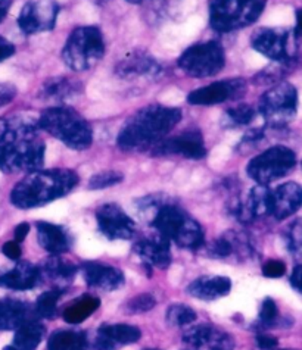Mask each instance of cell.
<instances>
[{
	"mask_svg": "<svg viewBox=\"0 0 302 350\" xmlns=\"http://www.w3.org/2000/svg\"><path fill=\"white\" fill-rule=\"evenodd\" d=\"M101 305V300L95 296H83L74 300L64 310V319L68 324H81L92 314H95Z\"/></svg>",
	"mask_w": 302,
	"mask_h": 350,
	"instance_id": "obj_33",
	"label": "cell"
},
{
	"mask_svg": "<svg viewBox=\"0 0 302 350\" xmlns=\"http://www.w3.org/2000/svg\"><path fill=\"white\" fill-rule=\"evenodd\" d=\"M138 327L129 324L102 325L93 342V350H115L120 346L133 345L140 338Z\"/></svg>",
	"mask_w": 302,
	"mask_h": 350,
	"instance_id": "obj_21",
	"label": "cell"
},
{
	"mask_svg": "<svg viewBox=\"0 0 302 350\" xmlns=\"http://www.w3.org/2000/svg\"><path fill=\"white\" fill-rule=\"evenodd\" d=\"M270 194L271 190L267 186L257 184L245 196L231 200L230 211L233 217L240 222H251L257 218L270 215Z\"/></svg>",
	"mask_w": 302,
	"mask_h": 350,
	"instance_id": "obj_16",
	"label": "cell"
},
{
	"mask_svg": "<svg viewBox=\"0 0 302 350\" xmlns=\"http://www.w3.org/2000/svg\"><path fill=\"white\" fill-rule=\"evenodd\" d=\"M231 290V281L227 277H199L188 286L186 291L201 300H217L227 296Z\"/></svg>",
	"mask_w": 302,
	"mask_h": 350,
	"instance_id": "obj_28",
	"label": "cell"
},
{
	"mask_svg": "<svg viewBox=\"0 0 302 350\" xmlns=\"http://www.w3.org/2000/svg\"><path fill=\"white\" fill-rule=\"evenodd\" d=\"M152 226L160 236L174 241L181 249L194 250L203 245V231L199 222L171 203H164L157 208Z\"/></svg>",
	"mask_w": 302,
	"mask_h": 350,
	"instance_id": "obj_4",
	"label": "cell"
},
{
	"mask_svg": "<svg viewBox=\"0 0 302 350\" xmlns=\"http://www.w3.org/2000/svg\"><path fill=\"white\" fill-rule=\"evenodd\" d=\"M157 305V300L149 293H143L139 296H134L131 300L127 302V309L133 314H142L148 312V310L153 309Z\"/></svg>",
	"mask_w": 302,
	"mask_h": 350,
	"instance_id": "obj_41",
	"label": "cell"
},
{
	"mask_svg": "<svg viewBox=\"0 0 302 350\" xmlns=\"http://www.w3.org/2000/svg\"><path fill=\"white\" fill-rule=\"evenodd\" d=\"M45 152L46 144L38 134L8 140L0 144V171L15 174L40 170Z\"/></svg>",
	"mask_w": 302,
	"mask_h": 350,
	"instance_id": "obj_7",
	"label": "cell"
},
{
	"mask_svg": "<svg viewBox=\"0 0 302 350\" xmlns=\"http://www.w3.org/2000/svg\"><path fill=\"white\" fill-rule=\"evenodd\" d=\"M60 5L53 0H30L18 15V25L27 36L51 31L55 28Z\"/></svg>",
	"mask_w": 302,
	"mask_h": 350,
	"instance_id": "obj_12",
	"label": "cell"
},
{
	"mask_svg": "<svg viewBox=\"0 0 302 350\" xmlns=\"http://www.w3.org/2000/svg\"><path fill=\"white\" fill-rule=\"evenodd\" d=\"M105 55V40L99 28L77 27L66 38L62 49V61L75 72L92 70Z\"/></svg>",
	"mask_w": 302,
	"mask_h": 350,
	"instance_id": "obj_5",
	"label": "cell"
},
{
	"mask_svg": "<svg viewBox=\"0 0 302 350\" xmlns=\"http://www.w3.org/2000/svg\"><path fill=\"white\" fill-rule=\"evenodd\" d=\"M299 33L289 28H258L251 37V46L273 62L298 61Z\"/></svg>",
	"mask_w": 302,
	"mask_h": 350,
	"instance_id": "obj_10",
	"label": "cell"
},
{
	"mask_svg": "<svg viewBox=\"0 0 302 350\" xmlns=\"http://www.w3.org/2000/svg\"><path fill=\"white\" fill-rule=\"evenodd\" d=\"M252 254V245L247 234L227 231L210 246V255L218 259H247Z\"/></svg>",
	"mask_w": 302,
	"mask_h": 350,
	"instance_id": "obj_23",
	"label": "cell"
},
{
	"mask_svg": "<svg viewBox=\"0 0 302 350\" xmlns=\"http://www.w3.org/2000/svg\"><path fill=\"white\" fill-rule=\"evenodd\" d=\"M295 163L294 150L286 146H273L249 162L247 172L260 186H268L288 175L295 168Z\"/></svg>",
	"mask_w": 302,
	"mask_h": 350,
	"instance_id": "obj_11",
	"label": "cell"
},
{
	"mask_svg": "<svg viewBox=\"0 0 302 350\" xmlns=\"http://www.w3.org/2000/svg\"><path fill=\"white\" fill-rule=\"evenodd\" d=\"M266 5L267 0H210V24L217 33L242 30L257 21Z\"/></svg>",
	"mask_w": 302,
	"mask_h": 350,
	"instance_id": "obj_6",
	"label": "cell"
},
{
	"mask_svg": "<svg viewBox=\"0 0 302 350\" xmlns=\"http://www.w3.org/2000/svg\"><path fill=\"white\" fill-rule=\"evenodd\" d=\"M28 232H30V224H27V222H21V224H19V226H16V228H15V231H14L15 241H18V243L24 241Z\"/></svg>",
	"mask_w": 302,
	"mask_h": 350,
	"instance_id": "obj_48",
	"label": "cell"
},
{
	"mask_svg": "<svg viewBox=\"0 0 302 350\" xmlns=\"http://www.w3.org/2000/svg\"><path fill=\"white\" fill-rule=\"evenodd\" d=\"M290 284L295 290H298L299 293L302 295V265L295 267L294 272L290 275Z\"/></svg>",
	"mask_w": 302,
	"mask_h": 350,
	"instance_id": "obj_47",
	"label": "cell"
},
{
	"mask_svg": "<svg viewBox=\"0 0 302 350\" xmlns=\"http://www.w3.org/2000/svg\"><path fill=\"white\" fill-rule=\"evenodd\" d=\"M75 274L77 267L60 255H52L51 258H47L42 267L38 268L40 280L45 278V281L51 283L55 290L60 291H64L73 283Z\"/></svg>",
	"mask_w": 302,
	"mask_h": 350,
	"instance_id": "obj_24",
	"label": "cell"
},
{
	"mask_svg": "<svg viewBox=\"0 0 302 350\" xmlns=\"http://www.w3.org/2000/svg\"><path fill=\"white\" fill-rule=\"evenodd\" d=\"M298 61L294 62H275V65L267 66L254 77V83L258 85H275L284 81L285 77L294 70Z\"/></svg>",
	"mask_w": 302,
	"mask_h": 350,
	"instance_id": "obj_34",
	"label": "cell"
},
{
	"mask_svg": "<svg viewBox=\"0 0 302 350\" xmlns=\"http://www.w3.org/2000/svg\"><path fill=\"white\" fill-rule=\"evenodd\" d=\"M80 271L86 283L95 288L112 291L124 284V275L118 268L101 262H84Z\"/></svg>",
	"mask_w": 302,
	"mask_h": 350,
	"instance_id": "obj_22",
	"label": "cell"
},
{
	"mask_svg": "<svg viewBox=\"0 0 302 350\" xmlns=\"http://www.w3.org/2000/svg\"><path fill=\"white\" fill-rule=\"evenodd\" d=\"M123 181V174L116 171H103L99 174H95L89 180V189L92 190H102L112 186H116Z\"/></svg>",
	"mask_w": 302,
	"mask_h": 350,
	"instance_id": "obj_39",
	"label": "cell"
},
{
	"mask_svg": "<svg viewBox=\"0 0 302 350\" xmlns=\"http://www.w3.org/2000/svg\"><path fill=\"white\" fill-rule=\"evenodd\" d=\"M97 226L110 240H129L136 232V222L115 203H106L96 212Z\"/></svg>",
	"mask_w": 302,
	"mask_h": 350,
	"instance_id": "obj_15",
	"label": "cell"
},
{
	"mask_svg": "<svg viewBox=\"0 0 302 350\" xmlns=\"http://www.w3.org/2000/svg\"><path fill=\"white\" fill-rule=\"evenodd\" d=\"M38 127L74 150H84L93 143L90 124L70 106H49L40 113Z\"/></svg>",
	"mask_w": 302,
	"mask_h": 350,
	"instance_id": "obj_3",
	"label": "cell"
},
{
	"mask_svg": "<svg viewBox=\"0 0 302 350\" xmlns=\"http://www.w3.org/2000/svg\"><path fill=\"white\" fill-rule=\"evenodd\" d=\"M194 319H197V314L186 305H171L167 310V321L173 327H188Z\"/></svg>",
	"mask_w": 302,
	"mask_h": 350,
	"instance_id": "obj_37",
	"label": "cell"
},
{
	"mask_svg": "<svg viewBox=\"0 0 302 350\" xmlns=\"http://www.w3.org/2000/svg\"><path fill=\"white\" fill-rule=\"evenodd\" d=\"M16 96V87L12 84H0V108L11 103Z\"/></svg>",
	"mask_w": 302,
	"mask_h": 350,
	"instance_id": "obj_43",
	"label": "cell"
},
{
	"mask_svg": "<svg viewBox=\"0 0 302 350\" xmlns=\"http://www.w3.org/2000/svg\"><path fill=\"white\" fill-rule=\"evenodd\" d=\"M115 74L120 79L133 80V79H157L161 74L160 64L153 57L144 52H134L115 66Z\"/></svg>",
	"mask_w": 302,
	"mask_h": 350,
	"instance_id": "obj_20",
	"label": "cell"
},
{
	"mask_svg": "<svg viewBox=\"0 0 302 350\" xmlns=\"http://www.w3.org/2000/svg\"><path fill=\"white\" fill-rule=\"evenodd\" d=\"M273 350H275V349H273ZM279 350H292V349H279Z\"/></svg>",
	"mask_w": 302,
	"mask_h": 350,
	"instance_id": "obj_52",
	"label": "cell"
},
{
	"mask_svg": "<svg viewBox=\"0 0 302 350\" xmlns=\"http://www.w3.org/2000/svg\"><path fill=\"white\" fill-rule=\"evenodd\" d=\"M134 252L151 267L165 269L171 264L170 241L162 236H152L139 240L134 245Z\"/></svg>",
	"mask_w": 302,
	"mask_h": 350,
	"instance_id": "obj_25",
	"label": "cell"
},
{
	"mask_svg": "<svg viewBox=\"0 0 302 350\" xmlns=\"http://www.w3.org/2000/svg\"><path fill=\"white\" fill-rule=\"evenodd\" d=\"M33 318H37L34 308L23 300L14 297L0 300V332H15Z\"/></svg>",
	"mask_w": 302,
	"mask_h": 350,
	"instance_id": "obj_26",
	"label": "cell"
},
{
	"mask_svg": "<svg viewBox=\"0 0 302 350\" xmlns=\"http://www.w3.org/2000/svg\"><path fill=\"white\" fill-rule=\"evenodd\" d=\"M285 272H286V265L281 260H276V259L268 260L267 264L262 267V274L268 278H279L281 275H285Z\"/></svg>",
	"mask_w": 302,
	"mask_h": 350,
	"instance_id": "obj_42",
	"label": "cell"
},
{
	"mask_svg": "<svg viewBox=\"0 0 302 350\" xmlns=\"http://www.w3.org/2000/svg\"><path fill=\"white\" fill-rule=\"evenodd\" d=\"M15 53V46L8 38L0 36V62L9 59Z\"/></svg>",
	"mask_w": 302,
	"mask_h": 350,
	"instance_id": "obj_45",
	"label": "cell"
},
{
	"mask_svg": "<svg viewBox=\"0 0 302 350\" xmlns=\"http://www.w3.org/2000/svg\"><path fill=\"white\" fill-rule=\"evenodd\" d=\"M257 345L262 350H273L277 347V340L275 337L267 336V334H261L257 337Z\"/></svg>",
	"mask_w": 302,
	"mask_h": 350,
	"instance_id": "obj_46",
	"label": "cell"
},
{
	"mask_svg": "<svg viewBox=\"0 0 302 350\" xmlns=\"http://www.w3.org/2000/svg\"><path fill=\"white\" fill-rule=\"evenodd\" d=\"M144 18L149 24H161L179 11L180 0H143Z\"/></svg>",
	"mask_w": 302,
	"mask_h": 350,
	"instance_id": "obj_32",
	"label": "cell"
},
{
	"mask_svg": "<svg viewBox=\"0 0 302 350\" xmlns=\"http://www.w3.org/2000/svg\"><path fill=\"white\" fill-rule=\"evenodd\" d=\"M45 333L46 329L38 318H33L15 329L12 343L3 350H37L45 337Z\"/></svg>",
	"mask_w": 302,
	"mask_h": 350,
	"instance_id": "obj_30",
	"label": "cell"
},
{
	"mask_svg": "<svg viewBox=\"0 0 302 350\" xmlns=\"http://www.w3.org/2000/svg\"><path fill=\"white\" fill-rule=\"evenodd\" d=\"M77 184L79 175L73 170H37L12 189L11 202L19 209L38 208L66 196Z\"/></svg>",
	"mask_w": 302,
	"mask_h": 350,
	"instance_id": "obj_2",
	"label": "cell"
},
{
	"mask_svg": "<svg viewBox=\"0 0 302 350\" xmlns=\"http://www.w3.org/2000/svg\"><path fill=\"white\" fill-rule=\"evenodd\" d=\"M298 112V92L288 81L271 85L261 96L258 113L270 129H285Z\"/></svg>",
	"mask_w": 302,
	"mask_h": 350,
	"instance_id": "obj_8",
	"label": "cell"
},
{
	"mask_svg": "<svg viewBox=\"0 0 302 350\" xmlns=\"http://www.w3.org/2000/svg\"><path fill=\"white\" fill-rule=\"evenodd\" d=\"M183 342L192 350H233L235 338L214 325H194L183 334Z\"/></svg>",
	"mask_w": 302,
	"mask_h": 350,
	"instance_id": "obj_17",
	"label": "cell"
},
{
	"mask_svg": "<svg viewBox=\"0 0 302 350\" xmlns=\"http://www.w3.org/2000/svg\"><path fill=\"white\" fill-rule=\"evenodd\" d=\"M89 340L83 332L77 329H60L49 338L47 350H87Z\"/></svg>",
	"mask_w": 302,
	"mask_h": 350,
	"instance_id": "obj_31",
	"label": "cell"
},
{
	"mask_svg": "<svg viewBox=\"0 0 302 350\" xmlns=\"http://www.w3.org/2000/svg\"><path fill=\"white\" fill-rule=\"evenodd\" d=\"M258 115V109L248 103H239L226 109V120L231 125H238V127H248L255 121Z\"/></svg>",
	"mask_w": 302,
	"mask_h": 350,
	"instance_id": "obj_35",
	"label": "cell"
},
{
	"mask_svg": "<svg viewBox=\"0 0 302 350\" xmlns=\"http://www.w3.org/2000/svg\"><path fill=\"white\" fill-rule=\"evenodd\" d=\"M11 5H12V0H0V23L6 18L9 9H11Z\"/></svg>",
	"mask_w": 302,
	"mask_h": 350,
	"instance_id": "obj_49",
	"label": "cell"
},
{
	"mask_svg": "<svg viewBox=\"0 0 302 350\" xmlns=\"http://www.w3.org/2000/svg\"><path fill=\"white\" fill-rule=\"evenodd\" d=\"M226 65V53L218 42L194 43L179 57L180 70L193 79H210Z\"/></svg>",
	"mask_w": 302,
	"mask_h": 350,
	"instance_id": "obj_9",
	"label": "cell"
},
{
	"mask_svg": "<svg viewBox=\"0 0 302 350\" xmlns=\"http://www.w3.org/2000/svg\"><path fill=\"white\" fill-rule=\"evenodd\" d=\"M125 2H129L131 5H142L143 0H125Z\"/></svg>",
	"mask_w": 302,
	"mask_h": 350,
	"instance_id": "obj_51",
	"label": "cell"
},
{
	"mask_svg": "<svg viewBox=\"0 0 302 350\" xmlns=\"http://www.w3.org/2000/svg\"><path fill=\"white\" fill-rule=\"evenodd\" d=\"M260 323L266 328H273L280 325V317H279V309L277 305L273 299L267 297L261 305L260 309Z\"/></svg>",
	"mask_w": 302,
	"mask_h": 350,
	"instance_id": "obj_40",
	"label": "cell"
},
{
	"mask_svg": "<svg viewBox=\"0 0 302 350\" xmlns=\"http://www.w3.org/2000/svg\"><path fill=\"white\" fill-rule=\"evenodd\" d=\"M302 206V187L297 183H285L270 194V215L284 221Z\"/></svg>",
	"mask_w": 302,
	"mask_h": 350,
	"instance_id": "obj_19",
	"label": "cell"
},
{
	"mask_svg": "<svg viewBox=\"0 0 302 350\" xmlns=\"http://www.w3.org/2000/svg\"><path fill=\"white\" fill-rule=\"evenodd\" d=\"M61 295L62 291L53 288L51 291H46V293H43L40 297H38L34 306V312L37 318H46V319L55 318L58 312V300H60Z\"/></svg>",
	"mask_w": 302,
	"mask_h": 350,
	"instance_id": "obj_36",
	"label": "cell"
},
{
	"mask_svg": "<svg viewBox=\"0 0 302 350\" xmlns=\"http://www.w3.org/2000/svg\"><path fill=\"white\" fill-rule=\"evenodd\" d=\"M2 252H3V255H5L6 258L12 259V260H18L19 258H21V254H23L21 246H19V243L15 241V240H14V241L5 243Z\"/></svg>",
	"mask_w": 302,
	"mask_h": 350,
	"instance_id": "obj_44",
	"label": "cell"
},
{
	"mask_svg": "<svg viewBox=\"0 0 302 350\" xmlns=\"http://www.w3.org/2000/svg\"><path fill=\"white\" fill-rule=\"evenodd\" d=\"M153 157H181L188 159L205 158L207 149L199 130H186L174 137H164L151 149Z\"/></svg>",
	"mask_w": 302,
	"mask_h": 350,
	"instance_id": "obj_13",
	"label": "cell"
},
{
	"mask_svg": "<svg viewBox=\"0 0 302 350\" xmlns=\"http://www.w3.org/2000/svg\"><path fill=\"white\" fill-rule=\"evenodd\" d=\"M181 121V111L171 106L149 105L131 115L121 129L120 148L129 152L151 150Z\"/></svg>",
	"mask_w": 302,
	"mask_h": 350,
	"instance_id": "obj_1",
	"label": "cell"
},
{
	"mask_svg": "<svg viewBox=\"0 0 302 350\" xmlns=\"http://www.w3.org/2000/svg\"><path fill=\"white\" fill-rule=\"evenodd\" d=\"M297 31L298 33H302V9H299V11H297Z\"/></svg>",
	"mask_w": 302,
	"mask_h": 350,
	"instance_id": "obj_50",
	"label": "cell"
},
{
	"mask_svg": "<svg viewBox=\"0 0 302 350\" xmlns=\"http://www.w3.org/2000/svg\"><path fill=\"white\" fill-rule=\"evenodd\" d=\"M247 81L243 79H227L193 90L188 96V102L194 106H216L226 102H236L247 94Z\"/></svg>",
	"mask_w": 302,
	"mask_h": 350,
	"instance_id": "obj_14",
	"label": "cell"
},
{
	"mask_svg": "<svg viewBox=\"0 0 302 350\" xmlns=\"http://www.w3.org/2000/svg\"><path fill=\"white\" fill-rule=\"evenodd\" d=\"M37 237L40 246L52 255H62L71 247V236L64 227L51 222L37 224Z\"/></svg>",
	"mask_w": 302,
	"mask_h": 350,
	"instance_id": "obj_27",
	"label": "cell"
},
{
	"mask_svg": "<svg viewBox=\"0 0 302 350\" xmlns=\"http://www.w3.org/2000/svg\"><path fill=\"white\" fill-rule=\"evenodd\" d=\"M40 280L38 268L30 262H18V264L0 277V286L11 290H30L36 287Z\"/></svg>",
	"mask_w": 302,
	"mask_h": 350,
	"instance_id": "obj_29",
	"label": "cell"
},
{
	"mask_svg": "<svg viewBox=\"0 0 302 350\" xmlns=\"http://www.w3.org/2000/svg\"><path fill=\"white\" fill-rule=\"evenodd\" d=\"M288 247L290 255L302 265V218L297 219L294 224H290V227L286 232Z\"/></svg>",
	"mask_w": 302,
	"mask_h": 350,
	"instance_id": "obj_38",
	"label": "cell"
},
{
	"mask_svg": "<svg viewBox=\"0 0 302 350\" xmlns=\"http://www.w3.org/2000/svg\"><path fill=\"white\" fill-rule=\"evenodd\" d=\"M151 350H157V349H151Z\"/></svg>",
	"mask_w": 302,
	"mask_h": 350,
	"instance_id": "obj_53",
	"label": "cell"
},
{
	"mask_svg": "<svg viewBox=\"0 0 302 350\" xmlns=\"http://www.w3.org/2000/svg\"><path fill=\"white\" fill-rule=\"evenodd\" d=\"M81 93L83 84L79 80L73 79V77L58 75L51 77L42 83L40 89H38V99L53 106H62L74 100Z\"/></svg>",
	"mask_w": 302,
	"mask_h": 350,
	"instance_id": "obj_18",
	"label": "cell"
}]
</instances>
